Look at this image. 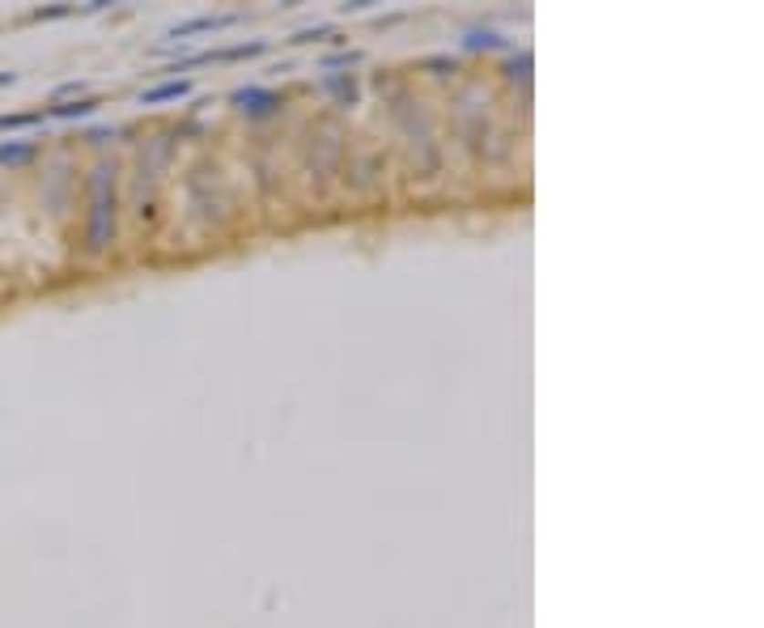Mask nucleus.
Instances as JSON below:
<instances>
[{
  "label": "nucleus",
  "mask_w": 764,
  "mask_h": 628,
  "mask_svg": "<svg viewBox=\"0 0 764 628\" xmlns=\"http://www.w3.org/2000/svg\"><path fill=\"white\" fill-rule=\"evenodd\" d=\"M35 158V145H17V140H5L0 145V161L5 166H22V161H30Z\"/></svg>",
  "instance_id": "obj_1"
},
{
  "label": "nucleus",
  "mask_w": 764,
  "mask_h": 628,
  "mask_svg": "<svg viewBox=\"0 0 764 628\" xmlns=\"http://www.w3.org/2000/svg\"><path fill=\"white\" fill-rule=\"evenodd\" d=\"M179 94H187L183 81H174V86H161V89H149L145 102H158V98H179Z\"/></svg>",
  "instance_id": "obj_2"
},
{
  "label": "nucleus",
  "mask_w": 764,
  "mask_h": 628,
  "mask_svg": "<svg viewBox=\"0 0 764 628\" xmlns=\"http://www.w3.org/2000/svg\"><path fill=\"white\" fill-rule=\"evenodd\" d=\"M35 119H43V115H0V128H26Z\"/></svg>",
  "instance_id": "obj_4"
},
{
  "label": "nucleus",
  "mask_w": 764,
  "mask_h": 628,
  "mask_svg": "<svg viewBox=\"0 0 764 628\" xmlns=\"http://www.w3.org/2000/svg\"><path fill=\"white\" fill-rule=\"evenodd\" d=\"M94 107H98V102H89V98H86V102H73V107H56L51 115H60V119H73V115H89Z\"/></svg>",
  "instance_id": "obj_3"
}]
</instances>
